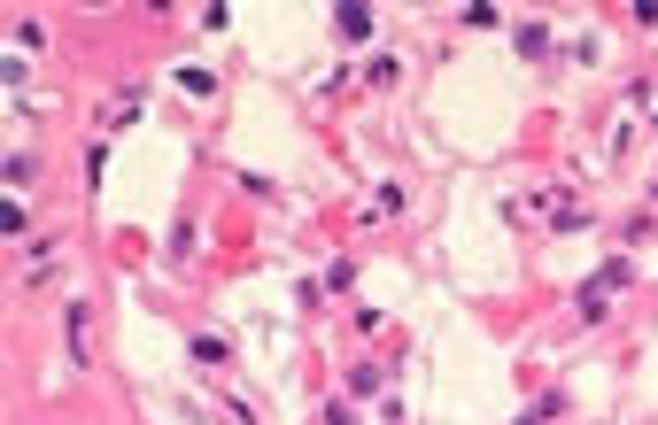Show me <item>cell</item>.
I'll return each mask as SVG.
<instances>
[{"mask_svg": "<svg viewBox=\"0 0 658 425\" xmlns=\"http://www.w3.org/2000/svg\"><path fill=\"white\" fill-rule=\"evenodd\" d=\"M333 24H341V39H364V31H372V16H364V8H341Z\"/></svg>", "mask_w": 658, "mask_h": 425, "instance_id": "6da1fadb", "label": "cell"}]
</instances>
